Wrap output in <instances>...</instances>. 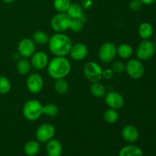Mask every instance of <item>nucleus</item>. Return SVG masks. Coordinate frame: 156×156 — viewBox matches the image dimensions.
I'll return each instance as SVG.
<instances>
[{
    "label": "nucleus",
    "mask_w": 156,
    "mask_h": 156,
    "mask_svg": "<svg viewBox=\"0 0 156 156\" xmlns=\"http://www.w3.org/2000/svg\"><path fill=\"white\" fill-rule=\"evenodd\" d=\"M102 68L95 62H88L85 65L83 73L85 78L91 83L100 82L102 79Z\"/></svg>",
    "instance_id": "7"
},
{
    "label": "nucleus",
    "mask_w": 156,
    "mask_h": 156,
    "mask_svg": "<svg viewBox=\"0 0 156 156\" xmlns=\"http://www.w3.org/2000/svg\"><path fill=\"white\" fill-rule=\"evenodd\" d=\"M91 94L95 98H103L106 94V88L101 82H94L90 87Z\"/></svg>",
    "instance_id": "21"
},
{
    "label": "nucleus",
    "mask_w": 156,
    "mask_h": 156,
    "mask_svg": "<svg viewBox=\"0 0 156 156\" xmlns=\"http://www.w3.org/2000/svg\"><path fill=\"white\" fill-rule=\"evenodd\" d=\"M118 156H144V154L141 148L136 145L129 144L120 149Z\"/></svg>",
    "instance_id": "17"
},
{
    "label": "nucleus",
    "mask_w": 156,
    "mask_h": 156,
    "mask_svg": "<svg viewBox=\"0 0 156 156\" xmlns=\"http://www.w3.org/2000/svg\"><path fill=\"white\" fill-rule=\"evenodd\" d=\"M12 85L7 77L0 76V94H5L10 91Z\"/></svg>",
    "instance_id": "30"
},
{
    "label": "nucleus",
    "mask_w": 156,
    "mask_h": 156,
    "mask_svg": "<svg viewBox=\"0 0 156 156\" xmlns=\"http://www.w3.org/2000/svg\"><path fill=\"white\" fill-rule=\"evenodd\" d=\"M125 71L133 79H140L145 73V68L141 60L131 59L125 65Z\"/></svg>",
    "instance_id": "6"
},
{
    "label": "nucleus",
    "mask_w": 156,
    "mask_h": 156,
    "mask_svg": "<svg viewBox=\"0 0 156 156\" xmlns=\"http://www.w3.org/2000/svg\"><path fill=\"white\" fill-rule=\"evenodd\" d=\"M26 86L27 90L32 94L41 92L44 87V79L42 76L37 73L30 75L26 81Z\"/></svg>",
    "instance_id": "12"
},
{
    "label": "nucleus",
    "mask_w": 156,
    "mask_h": 156,
    "mask_svg": "<svg viewBox=\"0 0 156 156\" xmlns=\"http://www.w3.org/2000/svg\"><path fill=\"white\" fill-rule=\"evenodd\" d=\"M140 1H141V2L143 5H149L154 4L156 2V0H140Z\"/></svg>",
    "instance_id": "35"
},
{
    "label": "nucleus",
    "mask_w": 156,
    "mask_h": 156,
    "mask_svg": "<svg viewBox=\"0 0 156 156\" xmlns=\"http://www.w3.org/2000/svg\"><path fill=\"white\" fill-rule=\"evenodd\" d=\"M35 43L30 38H24L21 40L18 44V53L23 58L31 57L35 53Z\"/></svg>",
    "instance_id": "10"
},
{
    "label": "nucleus",
    "mask_w": 156,
    "mask_h": 156,
    "mask_svg": "<svg viewBox=\"0 0 156 156\" xmlns=\"http://www.w3.org/2000/svg\"><path fill=\"white\" fill-rule=\"evenodd\" d=\"M143 3L141 2L140 0H130L129 4V9L133 12H137L140 11L143 7Z\"/></svg>",
    "instance_id": "32"
},
{
    "label": "nucleus",
    "mask_w": 156,
    "mask_h": 156,
    "mask_svg": "<svg viewBox=\"0 0 156 156\" xmlns=\"http://www.w3.org/2000/svg\"><path fill=\"white\" fill-rule=\"evenodd\" d=\"M47 73L52 79H64L71 71V64L65 56H55L49 61L47 65Z\"/></svg>",
    "instance_id": "2"
},
{
    "label": "nucleus",
    "mask_w": 156,
    "mask_h": 156,
    "mask_svg": "<svg viewBox=\"0 0 156 156\" xmlns=\"http://www.w3.org/2000/svg\"><path fill=\"white\" fill-rule=\"evenodd\" d=\"M55 127L48 123L40 125L36 130V138L39 143H45L53 139L55 136Z\"/></svg>",
    "instance_id": "9"
},
{
    "label": "nucleus",
    "mask_w": 156,
    "mask_h": 156,
    "mask_svg": "<svg viewBox=\"0 0 156 156\" xmlns=\"http://www.w3.org/2000/svg\"><path fill=\"white\" fill-rule=\"evenodd\" d=\"M153 27L149 22H143L138 28V33L140 37L143 40H149L153 34Z\"/></svg>",
    "instance_id": "18"
},
{
    "label": "nucleus",
    "mask_w": 156,
    "mask_h": 156,
    "mask_svg": "<svg viewBox=\"0 0 156 156\" xmlns=\"http://www.w3.org/2000/svg\"><path fill=\"white\" fill-rule=\"evenodd\" d=\"M92 0H82V8L84 9H89L92 5Z\"/></svg>",
    "instance_id": "34"
},
{
    "label": "nucleus",
    "mask_w": 156,
    "mask_h": 156,
    "mask_svg": "<svg viewBox=\"0 0 156 156\" xmlns=\"http://www.w3.org/2000/svg\"><path fill=\"white\" fill-rule=\"evenodd\" d=\"M32 40L35 44L38 45H45L49 43L50 37L46 32L43 30H37L34 33Z\"/></svg>",
    "instance_id": "23"
},
{
    "label": "nucleus",
    "mask_w": 156,
    "mask_h": 156,
    "mask_svg": "<svg viewBox=\"0 0 156 156\" xmlns=\"http://www.w3.org/2000/svg\"><path fill=\"white\" fill-rule=\"evenodd\" d=\"M71 4L70 0H53V7L59 13L66 12Z\"/></svg>",
    "instance_id": "27"
},
{
    "label": "nucleus",
    "mask_w": 156,
    "mask_h": 156,
    "mask_svg": "<svg viewBox=\"0 0 156 156\" xmlns=\"http://www.w3.org/2000/svg\"><path fill=\"white\" fill-rule=\"evenodd\" d=\"M122 137L123 140L129 144L136 143L140 136L139 129L132 124H128L124 126L121 132Z\"/></svg>",
    "instance_id": "14"
},
{
    "label": "nucleus",
    "mask_w": 156,
    "mask_h": 156,
    "mask_svg": "<svg viewBox=\"0 0 156 156\" xmlns=\"http://www.w3.org/2000/svg\"><path fill=\"white\" fill-rule=\"evenodd\" d=\"M66 13L71 19H78L84 14L82 12V7L78 3H72Z\"/></svg>",
    "instance_id": "22"
},
{
    "label": "nucleus",
    "mask_w": 156,
    "mask_h": 156,
    "mask_svg": "<svg viewBox=\"0 0 156 156\" xmlns=\"http://www.w3.org/2000/svg\"><path fill=\"white\" fill-rule=\"evenodd\" d=\"M49 63V57L45 52L38 51L35 52L31 56V64L32 66L37 70L44 69L47 66Z\"/></svg>",
    "instance_id": "13"
},
{
    "label": "nucleus",
    "mask_w": 156,
    "mask_h": 156,
    "mask_svg": "<svg viewBox=\"0 0 156 156\" xmlns=\"http://www.w3.org/2000/svg\"><path fill=\"white\" fill-rule=\"evenodd\" d=\"M105 103L109 108L117 111L124 105V98L117 91H109L105 94Z\"/></svg>",
    "instance_id": "11"
},
{
    "label": "nucleus",
    "mask_w": 156,
    "mask_h": 156,
    "mask_svg": "<svg viewBox=\"0 0 156 156\" xmlns=\"http://www.w3.org/2000/svg\"><path fill=\"white\" fill-rule=\"evenodd\" d=\"M46 154L47 156H61L62 154V146L56 139H52L46 145Z\"/></svg>",
    "instance_id": "16"
},
{
    "label": "nucleus",
    "mask_w": 156,
    "mask_h": 156,
    "mask_svg": "<svg viewBox=\"0 0 156 156\" xmlns=\"http://www.w3.org/2000/svg\"><path fill=\"white\" fill-rule=\"evenodd\" d=\"M85 21H86V16L85 14H83L78 19H72L69 29H70L72 31L75 32V33L80 32L83 29L84 24L85 23Z\"/></svg>",
    "instance_id": "24"
},
{
    "label": "nucleus",
    "mask_w": 156,
    "mask_h": 156,
    "mask_svg": "<svg viewBox=\"0 0 156 156\" xmlns=\"http://www.w3.org/2000/svg\"><path fill=\"white\" fill-rule=\"evenodd\" d=\"M30 66H31V64L29 62L27 59H26L25 58H22V59H19L17 62L16 65V69L19 74L23 75H27V73H29L30 70Z\"/></svg>",
    "instance_id": "25"
},
{
    "label": "nucleus",
    "mask_w": 156,
    "mask_h": 156,
    "mask_svg": "<svg viewBox=\"0 0 156 156\" xmlns=\"http://www.w3.org/2000/svg\"><path fill=\"white\" fill-rule=\"evenodd\" d=\"M43 105L37 100H29L23 107V115L26 120L29 121H35L42 115Z\"/></svg>",
    "instance_id": "3"
},
{
    "label": "nucleus",
    "mask_w": 156,
    "mask_h": 156,
    "mask_svg": "<svg viewBox=\"0 0 156 156\" xmlns=\"http://www.w3.org/2000/svg\"><path fill=\"white\" fill-rule=\"evenodd\" d=\"M40 149H41V145L37 140V141L30 140L24 145V152L26 155L34 156L37 155L38 152H40Z\"/></svg>",
    "instance_id": "19"
},
{
    "label": "nucleus",
    "mask_w": 156,
    "mask_h": 156,
    "mask_svg": "<svg viewBox=\"0 0 156 156\" xmlns=\"http://www.w3.org/2000/svg\"><path fill=\"white\" fill-rule=\"evenodd\" d=\"M48 45L50 51L55 56H66L69 54L73 42L65 34L56 33L50 37Z\"/></svg>",
    "instance_id": "1"
},
{
    "label": "nucleus",
    "mask_w": 156,
    "mask_h": 156,
    "mask_svg": "<svg viewBox=\"0 0 156 156\" xmlns=\"http://www.w3.org/2000/svg\"><path fill=\"white\" fill-rule=\"evenodd\" d=\"M154 45H155V50H156V36H155V41H154Z\"/></svg>",
    "instance_id": "37"
},
{
    "label": "nucleus",
    "mask_w": 156,
    "mask_h": 156,
    "mask_svg": "<svg viewBox=\"0 0 156 156\" xmlns=\"http://www.w3.org/2000/svg\"><path fill=\"white\" fill-rule=\"evenodd\" d=\"M116 56H117V46L114 43H104L99 48V59L104 63H109L112 62Z\"/></svg>",
    "instance_id": "8"
},
{
    "label": "nucleus",
    "mask_w": 156,
    "mask_h": 156,
    "mask_svg": "<svg viewBox=\"0 0 156 156\" xmlns=\"http://www.w3.org/2000/svg\"><path fill=\"white\" fill-rule=\"evenodd\" d=\"M155 47L154 43L149 40H143L136 48V56L141 61L150 59L155 53Z\"/></svg>",
    "instance_id": "5"
},
{
    "label": "nucleus",
    "mask_w": 156,
    "mask_h": 156,
    "mask_svg": "<svg viewBox=\"0 0 156 156\" xmlns=\"http://www.w3.org/2000/svg\"><path fill=\"white\" fill-rule=\"evenodd\" d=\"M42 113L50 117H54L59 113V108L54 104H48L43 106Z\"/></svg>",
    "instance_id": "29"
},
{
    "label": "nucleus",
    "mask_w": 156,
    "mask_h": 156,
    "mask_svg": "<svg viewBox=\"0 0 156 156\" xmlns=\"http://www.w3.org/2000/svg\"><path fill=\"white\" fill-rule=\"evenodd\" d=\"M133 53L132 47L129 44H122L117 47V54L122 59H129Z\"/></svg>",
    "instance_id": "20"
},
{
    "label": "nucleus",
    "mask_w": 156,
    "mask_h": 156,
    "mask_svg": "<svg viewBox=\"0 0 156 156\" xmlns=\"http://www.w3.org/2000/svg\"><path fill=\"white\" fill-rule=\"evenodd\" d=\"M111 69L114 72V73H118V74L123 73L125 71V64L120 61H117L112 64Z\"/></svg>",
    "instance_id": "31"
},
{
    "label": "nucleus",
    "mask_w": 156,
    "mask_h": 156,
    "mask_svg": "<svg viewBox=\"0 0 156 156\" xmlns=\"http://www.w3.org/2000/svg\"><path fill=\"white\" fill-rule=\"evenodd\" d=\"M71 18L66 12L58 13L53 17L50 21L52 29L56 33H62L69 28Z\"/></svg>",
    "instance_id": "4"
},
{
    "label": "nucleus",
    "mask_w": 156,
    "mask_h": 156,
    "mask_svg": "<svg viewBox=\"0 0 156 156\" xmlns=\"http://www.w3.org/2000/svg\"><path fill=\"white\" fill-rule=\"evenodd\" d=\"M54 89L58 94H65L69 91V84L66 79H56L54 82Z\"/></svg>",
    "instance_id": "26"
},
{
    "label": "nucleus",
    "mask_w": 156,
    "mask_h": 156,
    "mask_svg": "<svg viewBox=\"0 0 156 156\" xmlns=\"http://www.w3.org/2000/svg\"><path fill=\"white\" fill-rule=\"evenodd\" d=\"M103 118L105 122L108 123H114L118 120L119 114L116 110L109 108L104 113Z\"/></svg>",
    "instance_id": "28"
},
{
    "label": "nucleus",
    "mask_w": 156,
    "mask_h": 156,
    "mask_svg": "<svg viewBox=\"0 0 156 156\" xmlns=\"http://www.w3.org/2000/svg\"><path fill=\"white\" fill-rule=\"evenodd\" d=\"M2 1L4 2L5 3H6V4H11V3L14 2L15 0H2Z\"/></svg>",
    "instance_id": "36"
},
{
    "label": "nucleus",
    "mask_w": 156,
    "mask_h": 156,
    "mask_svg": "<svg viewBox=\"0 0 156 156\" xmlns=\"http://www.w3.org/2000/svg\"><path fill=\"white\" fill-rule=\"evenodd\" d=\"M88 48L86 45L82 43H78L73 45L70 50L69 55L74 61H82L88 55Z\"/></svg>",
    "instance_id": "15"
},
{
    "label": "nucleus",
    "mask_w": 156,
    "mask_h": 156,
    "mask_svg": "<svg viewBox=\"0 0 156 156\" xmlns=\"http://www.w3.org/2000/svg\"><path fill=\"white\" fill-rule=\"evenodd\" d=\"M114 74V72L112 71L111 69H104L103 71H102V78L110 79L113 77Z\"/></svg>",
    "instance_id": "33"
}]
</instances>
